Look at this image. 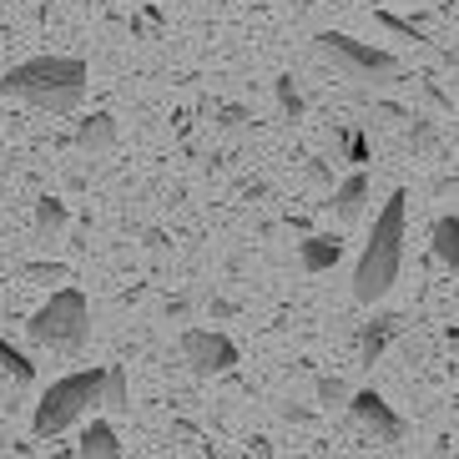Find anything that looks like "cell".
Wrapping results in <instances>:
<instances>
[{"instance_id":"6da1fadb","label":"cell","mask_w":459,"mask_h":459,"mask_svg":"<svg viewBox=\"0 0 459 459\" xmlns=\"http://www.w3.org/2000/svg\"><path fill=\"white\" fill-rule=\"evenodd\" d=\"M86 76L91 71H86L82 56H30V61L5 71L0 91L15 96V101H26V107L66 117V111H76L86 101Z\"/></svg>"},{"instance_id":"7a4b0ae2","label":"cell","mask_w":459,"mask_h":459,"mask_svg":"<svg viewBox=\"0 0 459 459\" xmlns=\"http://www.w3.org/2000/svg\"><path fill=\"white\" fill-rule=\"evenodd\" d=\"M404 203H409V192H389L384 212L374 217V232H368L364 253H359V268H353V298L359 303H378L399 283V263H404Z\"/></svg>"},{"instance_id":"3957f363","label":"cell","mask_w":459,"mask_h":459,"mask_svg":"<svg viewBox=\"0 0 459 459\" xmlns=\"http://www.w3.org/2000/svg\"><path fill=\"white\" fill-rule=\"evenodd\" d=\"M101 378L107 368H76V374L56 378L51 389L41 394V404L30 414V429L41 434V439H56V434H66L76 419L86 414L91 404H101Z\"/></svg>"},{"instance_id":"277c9868","label":"cell","mask_w":459,"mask_h":459,"mask_svg":"<svg viewBox=\"0 0 459 459\" xmlns=\"http://www.w3.org/2000/svg\"><path fill=\"white\" fill-rule=\"evenodd\" d=\"M30 343H41V349H56V353H76L91 338V308H86V298L76 288H56L51 303L30 313L26 324Z\"/></svg>"},{"instance_id":"5b68a950","label":"cell","mask_w":459,"mask_h":459,"mask_svg":"<svg viewBox=\"0 0 459 459\" xmlns=\"http://www.w3.org/2000/svg\"><path fill=\"white\" fill-rule=\"evenodd\" d=\"M318 56L333 61V71H343L349 82H389V76H399V61L389 51H378L368 41H353L343 30H324L318 36Z\"/></svg>"},{"instance_id":"8992f818","label":"cell","mask_w":459,"mask_h":459,"mask_svg":"<svg viewBox=\"0 0 459 459\" xmlns=\"http://www.w3.org/2000/svg\"><path fill=\"white\" fill-rule=\"evenodd\" d=\"M182 359L197 378H217L238 364V343L228 333H217V328H187L182 333Z\"/></svg>"},{"instance_id":"52a82bcc","label":"cell","mask_w":459,"mask_h":459,"mask_svg":"<svg viewBox=\"0 0 459 459\" xmlns=\"http://www.w3.org/2000/svg\"><path fill=\"white\" fill-rule=\"evenodd\" d=\"M349 414L374 434L378 445H399V439H404V419L394 414V404L384 399V394H374V389L349 394Z\"/></svg>"},{"instance_id":"ba28073f","label":"cell","mask_w":459,"mask_h":459,"mask_svg":"<svg viewBox=\"0 0 459 459\" xmlns=\"http://www.w3.org/2000/svg\"><path fill=\"white\" fill-rule=\"evenodd\" d=\"M399 333H404V318H399V313H378V318H368L364 333H359V359H364V364H378L384 349H389Z\"/></svg>"},{"instance_id":"9c48e42d","label":"cell","mask_w":459,"mask_h":459,"mask_svg":"<svg viewBox=\"0 0 459 459\" xmlns=\"http://www.w3.org/2000/svg\"><path fill=\"white\" fill-rule=\"evenodd\" d=\"M333 217L338 222H359L364 217V207H368V177L364 172H353V177H343L338 182V192H333Z\"/></svg>"},{"instance_id":"30bf717a","label":"cell","mask_w":459,"mask_h":459,"mask_svg":"<svg viewBox=\"0 0 459 459\" xmlns=\"http://www.w3.org/2000/svg\"><path fill=\"white\" fill-rule=\"evenodd\" d=\"M76 147L82 152H111L117 147V117H111V111H91V117H86L82 126H76Z\"/></svg>"},{"instance_id":"8fae6325","label":"cell","mask_w":459,"mask_h":459,"mask_svg":"<svg viewBox=\"0 0 459 459\" xmlns=\"http://www.w3.org/2000/svg\"><path fill=\"white\" fill-rule=\"evenodd\" d=\"M298 257H303V268H308V273H328V268H338L343 243H338V238H328V232H313V238H303Z\"/></svg>"},{"instance_id":"7c38bea8","label":"cell","mask_w":459,"mask_h":459,"mask_svg":"<svg viewBox=\"0 0 459 459\" xmlns=\"http://www.w3.org/2000/svg\"><path fill=\"white\" fill-rule=\"evenodd\" d=\"M66 222H71V207L61 197H41L36 203V243H56L66 232Z\"/></svg>"},{"instance_id":"4fadbf2b","label":"cell","mask_w":459,"mask_h":459,"mask_svg":"<svg viewBox=\"0 0 459 459\" xmlns=\"http://www.w3.org/2000/svg\"><path fill=\"white\" fill-rule=\"evenodd\" d=\"M82 459H122V439L107 419H91V429L82 434Z\"/></svg>"},{"instance_id":"5bb4252c","label":"cell","mask_w":459,"mask_h":459,"mask_svg":"<svg viewBox=\"0 0 459 459\" xmlns=\"http://www.w3.org/2000/svg\"><path fill=\"white\" fill-rule=\"evenodd\" d=\"M429 238H434V257L445 268H459V217H439Z\"/></svg>"},{"instance_id":"9a60e30c","label":"cell","mask_w":459,"mask_h":459,"mask_svg":"<svg viewBox=\"0 0 459 459\" xmlns=\"http://www.w3.org/2000/svg\"><path fill=\"white\" fill-rule=\"evenodd\" d=\"M101 404H107L111 414H126V409H132V389H126L122 364H111V368H107V378H101Z\"/></svg>"},{"instance_id":"2e32d148","label":"cell","mask_w":459,"mask_h":459,"mask_svg":"<svg viewBox=\"0 0 459 459\" xmlns=\"http://www.w3.org/2000/svg\"><path fill=\"white\" fill-rule=\"evenodd\" d=\"M0 374L11 378V384H30V378H36V364L15 349L11 338H0Z\"/></svg>"},{"instance_id":"e0dca14e","label":"cell","mask_w":459,"mask_h":459,"mask_svg":"<svg viewBox=\"0 0 459 459\" xmlns=\"http://www.w3.org/2000/svg\"><path fill=\"white\" fill-rule=\"evenodd\" d=\"M313 394H318V404H324V409L349 404V384H343V378H333V374H324V378H318V384H313Z\"/></svg>"},{"instance_id":"ac0fdd59","label":"cell","mask_w":459,"mask_h":459,"mask_svg":"<svg viewBox=\"0 0 459 459\" xmlns=\"http://www.w3.org/2000/svg\"><path fill=\"white\" fill-rule=\"evenodd\" d=\"M278 101H283V111L288 117H303V96H298V86H293V76H278Z\"/></svg>"},{"instance_id":"d6986e66","label":"cell","mask_w":459,"mask_h":459,"mask_svg":"<svg viewBox=\"0 0 459 459\" xmlns=\"http://www.w3.org/2000/svg\"><path fill=\"white\" fill-rule=\"evenodd\" d=\"M30 278H41V283H66V278H71V268H66V263H30Z\"/></svg>"},{"instance_id":"ffe728a7","label":"cell","mask_w":459,"mask_h":459,"mask_svg":"<svg viewBox=\"0 0 459 459\" xmlns=\"http://www.w3.org/2000/svg\"><path fill=\"white\" fill-rule=\"evenodd\" d=\"M243 122H247V111H243V107H228V111H222V126H228V132H238Z\"/></svg>"},{"instance_id":"44dd1931","label":"cell","mask_w":459,"mask_h":459,"mask_svg":"<svg viewBox=\"0 0 459 459\" xmlns=\"http://www.w3.org/2000/svg\"><path fill=\"white\" fill-rule=\"evenodd\" d=\"M414 142H419V147H434V126L429 122H414Z\"/></svg>"},{"instance_id":"7402d4cb","label":"cell","mask_w":459,"mask_h":459,"mask_svg":"<svg viewBox=\"0 0 459 459\" xmlns=\"http://www.w3.org/2000/svg\"><path fill=\"white\" fill-rule=\"evenodd\" d=\"M167 318H177V324H182V318H187V298H177V303H167Z\"/></svg>"},{"instance_id":"603a6c76","label":"cell","mask_w":459,"mask_h":459,"mask_svg":"<svg viewBox=\"0 0 459 459\" xmlns=\"http://www.w3.org/2000/svg\"><path fill=\"white\" fill-rule=\"evenodd\" d=\"M445 61H449V66H459V41H455V46H449V51H445Z\"/></svg>"}]
</instances>
